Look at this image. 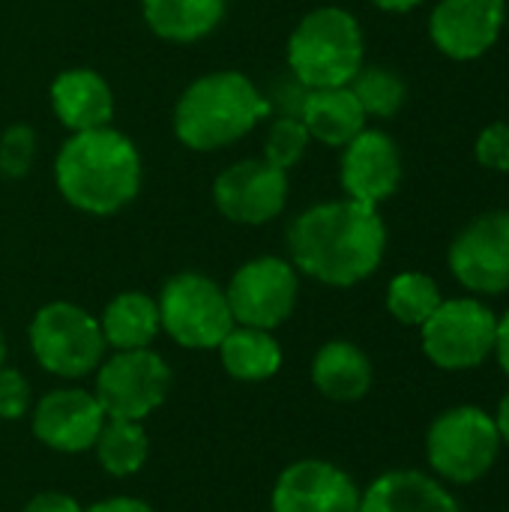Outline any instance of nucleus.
<instances>
[{"instance_id":"nucleus-28","label":"nucleus","mask_w":509,"mask_h":512,"mask_svg":"<svg viewBox=\"0 0 509 512\" xmlns=\"http://www.w3.org/2000/svg\"><path fill=\"white\" fill-rule=\"evenodd\" d=\"M36 159V132L24 123H12L0 135V174L3 177H24Z\"/></svg>"},{"instance_id":"nucleus-22","label":"nucleus","mask_w":509,"mask_h":512,"mask_svg":"<svg viewBox=\"0 0 509 512\" xmlns=\"http://www.w3.org/2000/svg\"><path fill=\"white\" fill-rule=\"evenodd\" d=\"M99 327H102L105 345H111L117 351L147 348L156 339V333L162 330L159 306L153 297H147L141 291H126L105 306Z\"/></svg>"},{"instance_id":"nucleus-30","label":"nucleus","mask_w":509,"mask_h":512,"mask_svg":"<svg viewBox=\"0 0 509 512\" xmlns=\"http://www.w3.org/2000/svg\"><path fill=\"white\" fill-rule=\"evenodd\" d=\"M30 384L18 369L0 366V420H21L30 408Z\"/></svg>"},{"instance_id":"nucleus-3","label":"nucleus","mask_w":509,"mask_h":512,"mask_svg":"<svg viewBox=\"0 0 509 512\" xmlns=\"http://www.w3.org/2000/svg\"><path fill=\"white\" fill-rule=\"evenodd\" d=\"M270 105L243 72H210L192 81L174 108V132L189 150H219L249 135Z\"/></svg>"},{"instance_id":"nucleus-10","label":"nucleus","mask_w":509,"mask_h":512,"mask_svg":"<svg viewBox=\"0 0 509 512\" xmlns=\"http://www.w3.org/2000/svg\"><path fill=\"white\" fill-rule=\"evenodd\" d=\"M297 270L282 258H255L243 264L228 288V306L234 315V324L255 327V330H273L285 324L297 303Z\"/></svg>"},{"instance_id":"nucleus-34","label":"nucleus","mask_w":509,"mask_h":512,"mask_svg":"<svg viewBox=\"0 0 509 512\" xmlns=\"http://www.w3.org/2000/svg\"><path fill=\"white\" fill-rule=\"evenodd\" d=\"M495 354H498V363H501V369L507 372V378H509V312L501 318V321H498Z\"/></svg>"},{"instance_id":"nucleus-26","label":"nucleus","mask_w":509,"mask_h":512,"mask_svg":"<svg viewBox=\"0 0 509 512\" xmlns=\"http://www.w3.org/2000/svg\"><path fill=\"white\" fill-rule=\"evenodd\" d=\"M348 87L357 96L366 117H393L405 102V81L384 66H360Z\"/></svg>"},{"instance_id":"nucleus-27","label":"nucleus","mask_w":509,"mask_h":512,"mask_svg":"<svg viewBox=\"0 0 509 512\" xmlns=\"http://www.w3.org/2000/svg\"><path fill=\"white\" fill-rule=\"evenodd\" d=\"M309 129L303 126V120L297 117H276L270 123V132H267V141H264V159L282 171L294 168L306 147H309Z\"/></svg>"},{"instance_id":"nucleus-13","label":"nucleus","mask_w":509,"mask_h":512,"mask_svg":"<svg viewBox=\"0 0 509 512\" xmlns=\"http://www.w3.org/2000/svg\"><path fill=\"white\" fill-rule=\"evenodd\" d=\"M273 512H360V489L342 468L303 459L279 474Z\"/></svg>"},{"instance_id":"nucleus-15","label":"nucleus","mask_w":509,"mask_h":512,"mask_svg":"<svg viewBox=\"0 0 509 512\" xmlns=\"http://www.w3.org/2000/svg\"><path fill=\"white\" fill-rule=\"evenodd\" d=\"M102 423V405L84 390H54L33 411V435L57 453L93 450Z\"/></svg>"},{"instance_id":"nucleus-18","label":"nucleus","mask_w":509,"mask_h":512,"mask_svg":"<svg viewBox=\"0 0 509 512\" xmlns=\"http://www.w3.org/2000/svg\"><path fill=\"white\" fill-rule=\"evenodd\" d=\"M360 512H462L456 498L429 474L390 471L381 474L363 495Z\"/></svg>"},{"instance_id":"nucleus-33","label":"nucleus","mask_w":509,"mask_h":512,"mask_svg":"<svg viewBox=\"0 0 509 512\" xmlns=\"http://www.w3.org/2000/svg\"><path fill=\"white\" fill-rule=\"evenodd\" d=\"M84 512H153L144 501L138 498H108L102 504H93L90 510Z\"/></svg>"},{"instance_id":"nucleus-25","label":"nucleus","mask_w":509,"mask_h":512,"mask_svg":"<svg viewBox=\"0 0 509 512\" xmlns=\"http://www.w3.org/2000/svg\"><path fill=\"white\" fill-rule=\"evenodd\" d=\"M441 303H444L441 288L426 273H399L387 288L390 315L408 327H423Z\"/></svg>"},{"instance_id":"nucleus-19","label":"nucleus","mask_w":509,"mask_h":512,"mask_svg":"<svg viewBox=\"0 0 509 512\" xmlns=\"http://www.w3.org/2000/svg\"><path fill=\"white\" fill-rule=\"evenodd\" d=\"M300 120L309 129V138L327 147H345L366 129V111L348 84L309 90Z\"/></svg>"},{"instance_id":"nucleus-35","label":"nucleus","mask_w":509,"mask_h":512,"mask_svg":"<svg viewBox=\"0 0 509 512\" xmlns=\"http://www.w3.org/2000/svg\"><path fill=\"white\" fill-rule=\"evenodd\" d=\"M495 426H498V435H501V444H509V393L501 399L498 405V414H495Z\"/></svg>"},{"instance_id":"nucleus-36","label":"nucleus","mask_w":509,"mask_h":512,"mask_svg":"<svg viewBox=\"0 0 509 512\" xmlns=\"http://www.w3.org/2000/svg\"><path fill=\"white\" fill-rule=\"evenodd\" d=\"M378 9H387V12H408L414 6H420L423 0H372Z\"/></svg>"},{"instance_id":"nucleus-17","label":"nucleus","mask_w":509,"mask_h":512,"mask_svg":"<svg viewBox=\"0 0 509 512\" xmlns=\"http://www.w3.org/2000/svg\"><path fill=\"white\" fill-rule=\"evenodd\" d=\"M51 108L72 132L102 129L114 117V96L105 78L93 69H66L51 84Z\"/></svg>"},{"instance_id":"nucleus-5","label":"nucleus","mask_w":509,"mask_h":512,"mask_svg":"<svg viewBox=\"0 0 509 512\" xmlns=\"http://www.w3.org/2000/svg\"><path fill=\"white\" fill-rule=\"evenodd\" d=\"M501 453V435L495 417L483 408H450L429 426L426 456L438 477L450 483H477L486 477Z\"/></svg>"},{"instance_id":"nucleus-6","label":"nucleus","mask_w":509,"mask_h":512,"mask_svg":"<svg viewBox=\"0 0 509 512\" xmlns=\"http://www.w3.org/2000/svg\"><path fill=\"white\" fill-rule=\"evenodd\" d=\"M30 348L36 363L60 378H84L105 357L99 321L75 303H48L30 324Z\"/></svg>"},{"instance_id":"nucleus-31","label":"nucleus","mask_w":509,"mask_h":512,"mask_svg":"<svg viewBox=\"0 0 509 512\" xmlns=\"http://www.w3.org/2000/svg\"><path fill=\"white\" fill-rule=\"evenodd\" d=\"M477 159L492 171H509V123H492L480 132Z\"/></svg>"},{"instance_id":"nucleus-23","label":"nucleus","mask_w":509,"mask_h":512,"mask_svg":"<svg viewBox=\"0 0 509 512\" xmlns=\"http://www.w3.org/2000/svg\"><path fill=\"white\" fill-rule=\"evenodd\" d=\"M219 354L225 372L237 381H267L282 366V348L270 336V330L240 324H234V330L222 339Z\"/></svg>"},{"instance_id":"nucleus-2","label":"nucleus","mask_w":509,"mask_h":512,"mask_svg":"<svg viewBox=\"0 0 509 512\" xmlns=\"http://www.w3.org/2000/svg\"><path fill=\"white\" fill-rule=\"evenodd\" d=\"M54 180L75 210L111 216L138 195L141 156L135 144L111 126L72 132L57 153Z\"/></svg>"},{"instance_id":"nucleus-37","label":"nucleus","mask_w":509,"mask_h":512,"mask_svg":"<svg viewBox=\"0 0 509 512\" xmlns=\"http://www.w3.org/2000/svg\"><path fill=\"white\" fill-rule=\"evenodd\" d=\"M3 360H6V339H3V333H0V366H3Z\"/></svg>"},{"instance_id":"nucleus-32","label":"nucleus","mask_w":509,"mask_h":512,"mask_svg":"<svg viewBox=\"0 0 509 512\" xmlns=\"http://www.w3.org/2000/svg\"><path fill=\"white\" fill-rule=\"evenodd\" d=\"M24 512H84L75 498H69L66 492H39L27 501Z\"/></svg>"},{"instance_id":"nucleus-14","label":"nucleus","mask_w":509,"mask_h":512,"mask_svg":"<svg viewBox=\"0 0 509 512\" xmlns=\"http://www.w3.org/2000/svg\"><path fill=\"white\" fill-rule=\"evenodd\" d=\"M504 18V0H441L429 18V33L447 57L474 60L498 42Z\"/></svg>"},{"instance_id":"nucleus-9","label":"nucleus","mask_w":509,"mask_h":512,"mask_svg":"<svg viewBox=\"0 0 509 512\" xmlns=\"http://www.w3.org/2000/svg\"><path fill=\"white\" fill-rule=\"evenodd\" d=\"M168 387H171V372L159 354L147 348L117 351L99 369L96 402L102 405L105 417L141 423L165 402Z\"/></svg>"},{"instance_id":"nucleus-20","label":"nucleus","mask_w":509,"mask_h":512,"mask_svg":"<svg viewBox=\"0 0 509 512\" xmlns=\"http://www.w3.org/2000/svg\"><path fill=\"white\" fill-rule=\"evenodd\" d=\"M312 381L333 402H360L372 390V363L351 342H327L312 360Z\"/></svg>"},{"instance_id":"nucleus-8","label":"nucleus","mask_w":509,"mask_h":512,"mask_svg":"<svg viewBox=\"0 0 509 512\" xmlns=\"http://www.w3.org/2000/svg\"><path fill=\"white\" fill-rule=\"evenodd\" d=\"M498 318L495 312L471 297L444 300L423 324L426 357L447 372L477 369L495 354Z\"/></svg>"},{"instance_id":"nucleus-29","label":"nucleus","mask_w":509,"mask_h":512,"mask_svg":"<svg viewBox=\"0 0 509 512\" xmlns=\"http://www.w3.org/2000/svg\"><path fill=\"white\" fill-rule=\"evenodd\" d=\"M267 105H270V114L276 111V117H297L303 114V105H306V96H309V87L288 69L285 75L273 78L267 90H261Z\"/></svg>"},{"instance_id":"nucleus-12","label":"nucleus","mask_w":509,"mask_h":512,"mask_svg":"<svg viewBox=\"0 0 509 512\" xmlns=\"http://www.w3.org/2000/svg\"><path fill=\"white\" fill-rule=\"evenodd\" d=\"M453 276L474 294H501L509 288V213L474 219L450 246Z\"/></svg>"},{"instance_id":"nucleus-11","label":"nucleus","mask_w":509,"mask_h":512,"mask_svg":"<svg viewBox=\"0 0 509 512\" xmlns=\"http://www.w3.org/2000/svg\"><path fill=\"white\" fill-rule=\"evenodd\" d=\"M213 201L219 213L237 225H264L285 210L288 171L267 159H243L216 177Z\"/></svg>"},{"instance_id":"nucleus-4","label":"nucleus","mask_w":509,"mask_h":512,"mask_svg":"<svg viewBox=\"0 0 509 512\" xmlns=\"http://www.w3.org/2000/svg\"><path fill=\"white\" fill-rule=\"evenodd\" d=\"M363 66V33L351 12L321 6L288 39V69L309 87H345Z\"/></svg>"},{"instance_id":"nucleus-1","label":"nucleus","mask_w":509,"mask_h":512,"mask_svg":"<svg viewBox=\"0 0 509 512\" xmlns=\"http://www.w3.org/2000/svg\"><path fill=\"white\" fill-rule=\"evenodd\" d=\"M288 249L297 270L333 285L351 288L369 279L387 249V228L378 207L354 198L309 207L288 231Z\"/></svg>"},{"instance_id":"nucleus-21","label":"nucleus","mask_w":509,"mask_h":512,"mask_svg":"<svg viewBox=\"0 0 509 512\" xmlns=\"http://www.w3.org/2000/svg\"><path fill=\"white\" fill-rule=\"evenodd\" d=\"M147 27L168 42H195L225 15V0H141Z\"/></svg>"},{"instance_id":"nucleus-16","label":"nucleus","mask_w":509,"mask_h":512,"mask_svg":"<svg viewBox=\"0 0 509 512\" xmlns=\"http://www.w3.org/2000/svg\"><path fill=\"white\" fill-rule=\"evenodd\" d=\"M402 180V159L390 135L363 129L342 153V186L348 198L378 207L387 201Z\"/></svg>"},{"instance_id":"nucleus-24","label":"nucleus","mask_w":509,"mask_h":512,"mask_svg":"<svg viewBox=\"0 0 509 512\" xmlns=\"http://www.w3.org/2000/svg\"><path fill=\"white\" fill-rule=\"evenodd\" d=\"M93 450H96L99 465L111 477H132L144 468L147 453H150V441H147V432L141 423L105 417Z\"/></svg>"},{"instance_id":"nucleus-7","label":"nucleus","mask_w":509,"mask_h":512,"mask_svg":"<svg viewBox=\"0 0 509 512\" xmlns=\"http://www.w3.org/2000/svg\"><path fill=\"white\" fill-rule=\"evenodd\" d=\"M159 324L162 330L183 348L210 351L219 348L222 339L234 330V315L213 279L201 273L174 276L159 297Z\"/></svg>"}]
</instances>
